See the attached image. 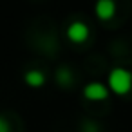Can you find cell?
Masks as SVG:
<instances>
[{
    "label": "cell",
    "mask_w": 132,
    "mask_h": 132,
    "mask_svg": "<svg viewBox=\"0 0 132 132\" xmlns=\"http://www.w3.org/2000/svg\"><path fill=\"white\" fill-rule=\"evenodd\" d=\"M109 89L116 94H127L132 89V72L121 67H116L109 74Z\"/></svg>",
    "instance_id": "1"
},
{
    "label": "cell",
    "mask_w": 132,
    "mask_h": 132,
    "mask_svg": "<svg viewBox=\"0 0 132 132\" xmlns=\"http://www.w3.org/2000/svg\"><path fill=\"white\" fill-rule=\"evenodd\" d=\"M0 132H9V123L0 116Z\"/></svg>",
    "instance_id": "7"
},
{
    "label": "cell",
    "mask_w": 132,
    "mask_h": 132,
    "mask_svg": "<svg viewBox=\"0 0 132 132\" xmlns=\"http://www.w3.org/2000/svg\"><path fill=\"white\" fill-rule=\"evenodd\" d=\"M58 81H60L62 85H71V83H72L71 71H67V69H60V72H58Z\"/></svg>",
    "instance_id": "6"
},
{
    "label": "cell",
    "mask_w": 132,
    "mask_h": 132,
    "mask_svg": "<svg viewBox=\"0 0 132 132\" xmlns=\"http://www.w3.org/2000/svg\"><path fill=\"white\" fill-rule=\"evenodd\" d=\"M24 80H26V83H27V85H31V87H40V85H44L45 76H44V72H42V71L33 69V71H27V72L24 74Z\"/></svg>",
    "instance_id": "5"
},
{
    "label": "cell",
    "mask_w": 132,
    "mask_h": 132,
    "mask_svg": "<svg viewBox=\"0 0 132 132\" xmlns=\"http://www.w3.org/2000/svg\"><path fill=\"white\" fill-rule=\"evenodd\" d=\"M67 36H69V40H72L76 44H81L89 38V27L83 22H72L67 27Z\"/></svg>",
    "instance_id": "2"
},
{
    "label": "cell",
    "mask_w": 132,
    "mask_h": 132,
    "mask_svg": "<svg viewBox=\"0 0 132 132\" xmlns=\"http://www.w3.org/2000/svg\"><path fill=\"white\" fill-rule=\"evenodd\" d=\"M83 96H85L87 100L100 101V100H105V98L109 96V89H107L103 83L92 81V83H89V85L83 89Z\"/></svg>",
    "instance_id": "3"
},
{
    "label": "cell",
    "mask_w": 132,
    "mask_h": 132,
    "mask_svg": "<svg viewBox=\"0 0 132 132\" xmlns=\"http://www.w3.org/2000/svg\"><path fill=\"white\" fill-rule=\"evenodd\" d=\"M94 11L101 20H109L116 13V4H114V0H98Z\"/></svg>",
    "instance_id": "4"
}]
</instances>
